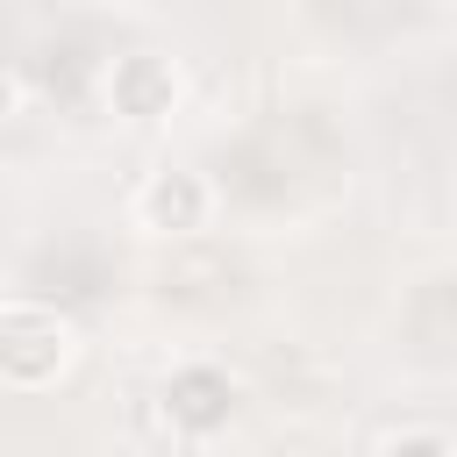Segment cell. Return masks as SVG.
<instances>
[{
    "label": "cell",
    "mask_w": 457,
    "mask_h": 457,
    "mask_svg": "<svg viewBox=\"0 0 457 457\" xmlns=\"http://www.w3.org/2000/svg\"><path fill=\"white\" fill-rule=\"evenodd\" d=\"M71 357V328L64 314L36 307V300H14L0 307V378L7 386H50Z\"/></svg>",
    "instance_id": "6da1fadb"
},
{
    "label": "cell",
    "mask_w": 457,
    "mask_h": 457,
    "mask_svg": "<svg viewBox=\"0 0 457 457\" xmlns=\"http://www.w3.org/2000/svg\"><path fill=\"white\" fill-rule=\"evenodd\" d=\"M171 100H179V71H171V57H157V50H129V57H114V71H107V107H114V114H129V121H157V114H171Z\"/></svg>",
    "instance_id": "7a4b0ae2"
},
{
    "label": "cell",
    "mask_w": 457,
    "mask_h": 457,
    "mask_svg": "<svg viewBox=\"0 0 457 457\" xmlns=\"http://www.w3.org/2000/svg\"><path fill=\"white\" fill-rule=\"evenodd\" d=\"M164 414H171L179 428H193V436L221 428V421L236 414V386H228V371H214V364H179V371L164 378Z\"/></svg>",
    "instance_id": "3957f363"
},
{
    "label": "cell",
    "mask_w": 457,
    "mask_h": 457,
    "mask_svg": "<svg viewBox=\"0 0 457 457\" xmlns=\"http://www.w3.org/2000/svg\"><path fill=\"white\" fill-rule=\"evenodd\" d=\"M143 221L164 228V236L200 228V221H207V186H200L193 171H157V179L143 186Z\"/></svg>",
    "instance_id": "277c9868"
},
{
    "label": "cell",
    "mask_w": 457,
    "mask_h": 457,
    "mask_svg": "<svg viewBox=\"0 0 457 457\" xmlns=\"http://www.w3.org/2000/svg\"><path fill=\"white\" fill-rule=\"evenodd\" d=\"M386 457H450V443L443 436H393Z\"/></svg>",
    "instance_id": "5b68a950"
},
{
    "label": "cell",
    "mask_w": 457,
    "mask_h": 457,
    "mask_svg": "<svg viewBox=\"0 0 457 457\" xmlns=\"http://www.w3.org/2000/svg\"><path fill=\"white\" fill-rule=\"evenodd\" d=\"M14 100H21V86H14V71H7V64H0V121H7V114H14Z\"/></svg>",
    "instance_id": "8992f818"
}]
</instances>
